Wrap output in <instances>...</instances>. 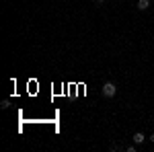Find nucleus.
<instances>
[{
	"label": "nucleus",
	"instance_id": "nucleus-4",
	"mask_svg": "<svg viewBox=\"0 0 154 152\" xmlns=\"http://www.w3.org/2000/svg\"><path fill=\"white\" fill-rule=\"evenodd\" d=\"M0 107H2V109H8V107H11V101H8V99H4V101L0 103Z\"/></svg>",
	"mask_w": 154,
	"mask_h": 152
},
{
	"label": "nucleus",
	"instance_id": "nucleus-1",
	"mask_svg": "<svg viewBox=\"0 0 154 152\" xmlns=\"http://www.w3.org/2000/svg\"><path fill=\"white\" fill-rule=\"evenodd\" d=\"M101 93H103V97L111 99V97H115V93H117V86H115L113 82H105V84L101 86Z\"/></svg>",
	"mask_w": 154,
	"mask_h": 152
},
{
	"label": "nucleus",
	"instance_id": "nucleus-6",
	"mask_svg": "<svg viewBox=\"0 0 154 152\" xmlns=\"http://www.w3.org/2000/svg\"><path fill=\"white\" fill-rule=\"evenodd\" d=\"M150 142H154V134H152V136H150Z\"/></svg>",
	"mask_w": 154,
	"mask_h": 152
},
{
	"label": "nucleus",
	"instance_id": "nucleus-2",
	"mask_svg": "<svg viewBox=\"0 0 154 152\" xmlns=\"http://www.w3.org/2000/svg\"><path fill=\"white\" fill-rule=\"evenodd\" d=\"M138 8L140 11H148L150 8V0H138Z\"/></svg>",
	"mask_w": 154,
	"mask_h": 152
},
{
	"label": "nucleus",
	"instance_id": "nucleus-5",
	"mask_svg": "<svg viewBox=\"0 0 154 152\" xmlns=\"http://www.w3.org/2000/svg\"><path fill=\"white\" fill-rule=\"evenodd\" d=\"M103 2H105V0H95V4H97V6H103Z\"/></svg>",
	"mask_w": 154,
	"mask_h": 152
},
{
	"label": "nucleus",
	"instance_id": "nucleus-3",
	"mask_svg": "<svg viewBox=\"0 0 154 152\" xmlns=\"http://www.w3.org/2000/svg\"><path fill=\"white\" fill-rule=\"evenodd\" d=\"M144 140H146V138H144L142 132H136V134H134V144H142Z\"/></svg>",
	"mask_w": 154,
	"mask_h": 152
}]
</instances>
